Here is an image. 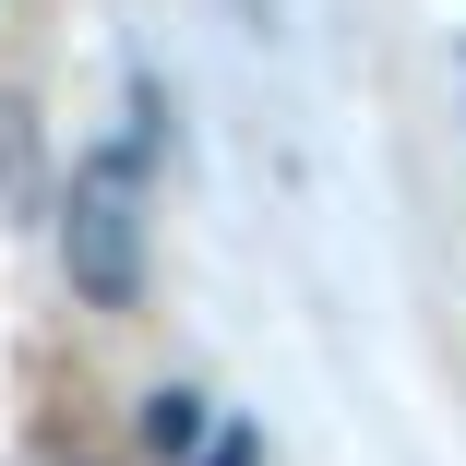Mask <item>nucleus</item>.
Listing matches in <instances>:
<instances>
[{"label": "nucleus", "instance_id": "nucleus-1", "mask_svg": "<svg viewBox=\"0 0 466 466\" xmlns=\"http://www.w3.org/2000/svg\"><path fill=\"white\" fill-rule=\"evenodd\" d=\"M60 275L84 311H132L144 299V179L132 156H84L60 192Z\"/></svg>", "mask_w": 466, "mask_h": 466}, {"label": "nucleus", "instance_id": "nucleus-2", "mask_svg": "<svg viewBox=\"0 0 466 466\" xmlns=\"http://www.w3.org/2000/svg\"><path fill=\"white\" fill-rule=\"evenodd\" d=\"M144 454H204V395L192 383H156L144 395Z\"/></svg>", "mask_w": 466, "mask_h": 466}, {"label": "nucleus", "instance_id": "nucleus-3", "mask_svg": "<svg viewBox=\"0 0 466 466\" xmlns=\"http://www.w3.org/2000/svg\"><path fill=\"white\" fill-rule=\"evenodd\" d=\"M239 13H251V25H275V0H239Z\"/></svg>", "mask_w": 466, "mask_h": 466}]
</instances>
